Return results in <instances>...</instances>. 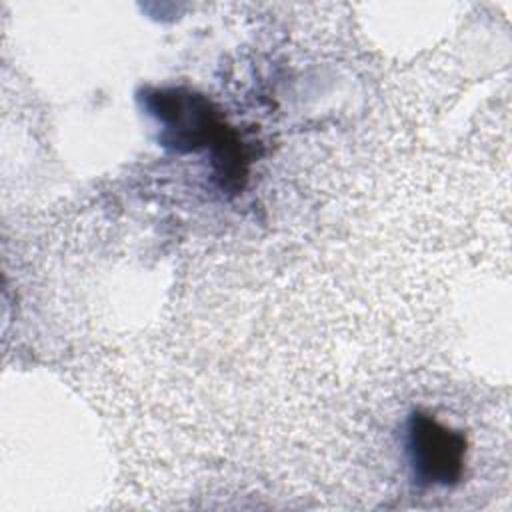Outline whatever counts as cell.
Listing matches in <instances>:
<instances>
[{
    "label": "cell",
    "instance_id": "cell-2",
    "mask_svg": "<svg viewBox=\"0 0 512 512\" xmlns=\"http://www.w3.org/2000/svg\"><path fill=\"white\" fill-rule=\"evenodd\" d=\"M404 446L416 484L448 488L460 482L468 452L466 436L460 430L424 410H414L406 420Z\"/></svg>",
    "mask_w": 512,
    "mask_h": 512
},
{
    "label": "cell",
    "instance_id": "cell-1",
    "mask_svg": "<svg viewBox=\"0 0 512 512\" xmlns=\"http://www.w3.org/2000/svg\"><path fill=\"white\" fill-rule=\"evenodd\" d=\"M138 100L158 122L160 144L174 152L208 148L214 156L238 138L212 102L188 88H144Z\"/></svg>",
    "mask_w": 512,
    "mask_h": 512
}]
</instances>
